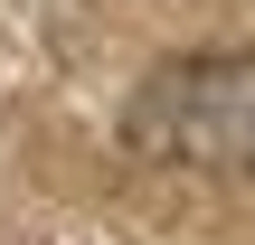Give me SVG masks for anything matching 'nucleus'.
Instances as JSON below:
<instances>
[{"instance_id": "1", "label": "nucleus", "mask_w": 255, "mask_h": 245, "mask_svg": "<svg viewBox=\"0 0 255 245\" xmlns=\"http://www.w3.org/2000/svg\"><path fill=\"white\" fill-rule=\"evenodd\" d=\"M132 151L170 170H255V57H189L132 94Z\"/></svg>"}]
</instances>
